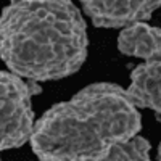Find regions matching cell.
Returning <instances> with one entry per match:
<instances>
[{"instance_id":"cell-4","label":"cell","mask_w":161,"mask_h":161,"mask_svg":"<svg viewBox=\"0 0 161 161\" xmlns=\"http://www.w3.org/2000/svg\"><path fill=\"white\" fill-rule=\"evenodd\" d=\"M84 13L97 28H126L150 19L161 0H79Z\"/></svg>"},{"instance_id":"cell-2","label":"cell","mask_w":161,"mask_h":161,"mask_svg":"<svg viewBox=\"0 0 161 161\" xmlns=\"http://www.w3.org/2000/svg\"><path fill=\"white\" fill-rule=\"evenodd\" d=\"M87 26L71 0H10L0 15V58L32 82L57 80L87 58Z\"/></svg>"},{"instance_id":"cell-6","label":"cell","mask_w":161,"mask_h":161,"mask_svg":"<svg viewBox=\"0 0 161 161\" xmlns=\"http://www.w3.org/2000/svg\"><path fill=\"white\" fill-rule=\"evenodd\" d=\"M118 48L123 55L150 61L161 55V29L143 21L126 26L118 36Z\"/></svg>"},{"instance_id":"cell-1","label":"cell","mask_w":161,"mask_h":161,"mask_svg":"<svg viewBox=\"0 0 161 161\" xmlns=\"http://www.w3.org/2000/svg\"><path fill=\"white\" fill-rule=\"evenodd\" d=\"M140 129L142 116L127 92L95 82L47 110L34 123L29 142L40 161H98Z\"/></svg>"},{"instance_id":"cell-5","label":"cell","mask_w":161,"mask_h":161,"mask_svg":"<svg viewBox=\"0 0 161 161\" xmlns=\"http://www.w3.org/2000/svg\"><path fill=\"white\" fill-rule=\"evenodd\" d=\"M126 92L136 106L153 110L161 121V55L134 68Z\"/></svg>"},{"instance_id":"cell-3","label":"cell","mask_w":161,"mask_h":161,"mask_svg":"<svg viewBox=\"0 0 161 161\" xmlns=\"http://www.w3.org/2000/svg\"><path fill=\"white\" fill-rule=\"evenodd\" d=\"M39 87L7 71H0V152L18 148L31 139L34 111L31 95Z\"/></svg>"},{"instance_id":"cell-9","label":"cell","mask_w":161,"mask_h":161,"mask_svg":"<svg viewBox=\"0 0 161 161\" xmlns=\"http://www.w3.org/2000/svg\"><path fill=\"white\" fill-rule=\"evenodd\" d=\"M0 161H2V158H0Z\"/></svg>"},{"instance_id":"cell-8","label":"cell","mask_w":161,"mask_h":161,"mask_svg":"<svg viewBox=\"0 0 161 161\" xmlns=\"http://www.w3.org/2000/svg\"><path fill=\"white\" fill-rule=\"evenodd\" d=\"M158 161H161V142H159V147H158Z\"/></svg>"},{"instance_id":"cell-7","label":"cell","mask_w":161,"mask_h":161,"mask_svg":"<svg viewBox=\"0 0 161 161\" xmlns=\"http://www.w3.org/2000/svg\"><path fill=\"white\" fill-rule=\"evenodd\" d=\"M152 145L142 136H136L127 142L118 143L110 153L98 161H152L150 158Z\"/></svg>"}]
</instances>
